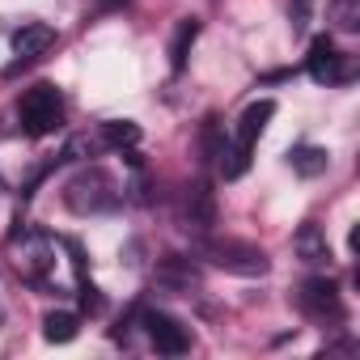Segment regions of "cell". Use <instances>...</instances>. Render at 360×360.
Returning <instances> with one entry per match:
<instances>
[{"instance_id": "cell-1", "label": "cell", "mask_w": 360, "mask_h": 360, "mask_svg": "<svg viewBox=\"0 0 360 360\" xmlns=\"http://www.w3.org/2000/svg\"><path fill=\"white\" fill-rule=\"evenodd\" d=\"M22 127H26V136H51L60 123H64V98H60V89L56 85H34V89H26L22 94Z\"/></svg>"}, {"instance_id": "cell-2", "label": "cell", "mask_w": 360, "mask_h": 360, "mask_svg": "<svg viewBox=\"0 0 360 360\" xmlns=\"http://www.w3.org/2000/svg\"><path fill=\"white\" fill-rule=\"evenodd\" d=\"M64 200H68L72 212L89 217V212L115 208V204H119V191H115V178H110V174H102V169H81L72 183H68Z\"/></svg>"}, {"instance_id": "cell-3", "label": "cell", "mask_w": 360, "mask_h": 360, "mask_svg": "<svg viewBox=\"0 0 360 360\" xmlns=\"http://www.w3.org/2000/svg\"><path fill=\"white\" fill-rule=\"evenodd\" d=\"M204 250L225 271H238V276H263L267 271V255L259 246H250V242H208Z\"/></svg>"}, {"instance_id": "cell-4", "label": "cell", "mask_w": 360, "mask_h": 360, "mask_svg": "<svg viewBox=\"0 0 360 360\" xmlns=\"http://www.w3.org/2000/svg\"><path fill=\"white\" fill-rule=\"evenodd\" d=\"M305 68H309V77H314L318 85H335V81H347V77H352V60H347L343 51H335V43H330L326 34L314 39Z\"/></svg>"}, {"instance_id": "cell-5", "label": "cell", "mask_w": 360, "mask_h": 360, "mask_svg": "<svg viewBox=\"0 0 360 360\" xmlns=\"http://www.w3.org/2000/svg\"><path fill=\"white\" fill-rule=\"evenodd\" d=\"M140 322L148 326V339H153V347H157L161 356H183V352L191 347V335H187V326L178 322V318H169V314H157V309H148Z\"/></svg>"}, {"instance_id": "cell-6", "label": "cell", "mask_w": 360, "mask_h": 360, "mask_svg": "<svg viewBox=\"0 0 360 360\" xmlns=\"http://www.w3.org/2000/svg\"><path fill=\"white\" fill-rule=\"evenodd\" d=\"M297 305L309 314V318H343V305H339V288L326 280V276H309L297 292Z\"/></svg>"}, {"instance_id": "cell-7", "label": "cell", "mask_w": 360, "mask_h": 360, "mask_svg": "<svg viewBox=\"0 0 360 360\" xmlns=\"http://www.w3.org/2000/svg\"><path fill=\"white\" fill-rule=\"evenodd\" d=\"M51 47H56V30H51L47 22H30V26H22V30L13 34V51H18V60H22V64L43 60Z\"/></svg>"}, {"instance_id": "cell-8", "label": "cell", "mask_w": 360, "mask_h": 360, "mask_svg": "<svg viewBox=\"0 0 360 360\" xmlns=\"http://www.w3.org/2000/svg\"><path fill=\"white\" fill-rule=\"evenodd\" d=\"M292 255H297L301 263H309V267H322V263H330L326 233H322L314 221H305V225L297 229V238H292Z\"/></svg>"}, {"instance_id": "cell-9", "label": "cell", "mask_w": 360, "mask_h": 360, "mask_svg": "<svg viewBox=\"0 0 360 360\" xmlns=\"http://www.w3.org/2000/svg\"><path fill=\"white\" fill-rule=\"evenodd\" d=\"M276 115V102L271 98H263V102H250L246 110H242V123H238V148H255V140L263 136V127H267V119Z\"/></svg>"}, {"instance_id": "cell-10", "label": "cell", "mask_w": 360, "mask_h": 360, "mask_svg": "<svg viewBox=\"0 0 360 360\" xmlns=\"http://www.w3.org/2000/svg\"><path fill=\"white\" fill-rule=\"evenodd\" d=\"M326 161H330V153L318 148V144H297V148H288V165H292L301 178H318V174H326Z\"/></svg>"}, {"instance_id": "cell-11", "label": "cell", "mask_w": 360, "mask_h": 360, "mask_svg": "<svg viewBox=\"0 0 360 360\" xmlns=\"http://www.w3.org/2000/svg\"><path fill=\"white\" fill-rule=\"evenodd\" d=\"M77 330H81V318L68 314V309H51V314L43 318V339H47V343H72Z\"/></svg>"}, {"instance_id": "cell-12", "label": "cell", "mask_w": 360, "mask_h": 360, "mask_svg": "<svg viewBox=\"0 0 360 360\" xmlns=\"http://www.w3.org/2000/svg\"><path fill=\"white\" fill-rule=\"evenodd\" d=\"M187 221L195 225V229H208L212 221H217V208H212V191L200 183V187H191V195H187Z\"/></svg>"}, {"instance_id": "cell-13", "label": "cell", "mask_w": 360, "mask_h": 360, "mask_svg": "<svg viewBox=\"0 0 360 360\" xmlns=\"http://www.w3.org/2000/svg\"><path fill=\"white\" fill-rule=\"evenodd\" d=\"M195 34H200V22H195V18H187V22H178L174 47H169V68H174V72H183V68H187V51H191Z\"/></svg>"}, {"instance_id": "cell-14", "label": "cell", "mask_w": 360, "mask_h": 360, "mask_svg": "<svg viewBox=\"0 0 360 360\" xmlns=\"http://www.w3.org/2000/svg\"><path fill=\"white\" fill-rule=\"evenodd\" d=\"M326 18L335 22V30L356 34V30H360V0H330V5H326Z\"/></svg>"}, {"instance_id": "cell-15", "label": "cell", "mask_w": 360, "mask_h": 360, "mask_svg": "<svg viewBox=\"0 0 360 360\" xmlns=\"http://www.w3.org/2000/svg\"><path fill=\"white\" fill-rule=\"evenodd\" d=\"M98 136H102V144H106V148H131V144L140 140V127H136L131 119H123V123L115 119V123H102V127H98Z\"/></svg>"}, {"instance_id": "cell-16", "label": "cell", "mask_w": 360, "mask_h": 360, "mask_svg": "<svg viewBox=\"0 0 360 360\" xmlns=\"http://www.w3.org/2000/svg\"><path fill=\"white\" fill-rule=\"evenodd\" d=\"M309 9H314V0H292L288 5V22H292V34H301L309 26Z\"/></svg>"}, {"instance_id": "cell-17", "label": "cell", "mask_w": 360, "mask_h": 360, "mask_svg": "<svg viewBox=\"0 0 360 360\" xmlns=\"http://www.w3.org/2000/svg\"><path fill=\"white\" fill-rule=\"evenodd\" d=\"M81 305H85L89 314H102V292H98L94 284H85V288H81Z\"/></svg>"}, {"instance_id": "cell-18", "label": "cell", "mask_w": 360, "mask_h": 360, "mask_svg": "<svg viewBox=\"0 0 360 360\" xmlns=\"http://www.w3.org/2000/svg\"><path fill=\"white\" fill-rule=\"evenodd\" d=\"M106 5H127V0H106Z\"/></svg>"}, {"instance_id": "cell-19", "label": "cell", "mask_w": 360, "mask_h": 360, "mask_svg": "<svg viewBox=\"0 0 360 360\" xmlns=\"http://www.w3.org/2000/svg\"><path fill=\"white\" fill-rule=\"evenodd\" d=\"M0 322H5V305H0Z\"/></svg>"}]
</instances>
